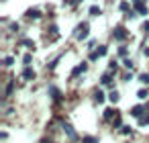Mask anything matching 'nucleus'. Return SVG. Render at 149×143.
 <instances>
[{
	"label": "nucleus",
	"instance_id": "nucleus-12",
	"mask_svg": "<svg viewBox=\"0 0 149 143\" xmlns=\"http://www.w3.org/2000/svg\"><path fill=\"white\" fill-rule=\"evenodd\" d=\"M13 61H15L13 57H6V59H4V66H13Z\"/></svg>",
	"mask_w": 149,
	"mask_h": 143
},
{
	"label": "nucleus",
	"instance_id": "nucleus-13",
	"mask_svg": "<svg viewBox=\"0 0 149 143\" xmlns=\"http://www.w3.org/2000/svg\"><path fill=\"white\" fill-rule=\"evenodd\" d=\"M137 96H139V98H147V92H145V90H139V94H137Z\"/></svg>",
	"mask_w": 149,
	"mask_h": 143
},
{
	"label": "nucleus",
	"instance_id": "nucleus-17",
	"mask_svg": "<svg viewBox=\"0 0 149 143\" xmlns=\"http://www.w3.org/2000/svg\"><path fill=\"white\" fill-rule=\"evenodd\" d=\"M74 2H80V0H74Z\"/></svg>",
	"mask_w": 149,
	"mask_h": 143
},
{
	"label": "nucleus",
	"instance_id": "nucleus-11",
	"mask_svg": "<svg viewBox=\"0 0 149 143\" xmlns=\"http://www.w3.org/2000/svg\"><path fill=\"white\" fill-rule=\"evenodd\" d=\"M96 100L102 102V100H104V94H102V92H96Z\"/></svg>",
	"mask_w": 149,
	"mask_h": 143
},
{
	"label": "nucleus",
	"instance_id": "nucleus-3",
	"mask_svg": "<svg viewBox=\"0 0 149 143\" xmlns=\"http://www.w3.org/2000/svg\"><path fill=\"white\" fill-rule=\"evenodd\" d=\"M23 76H25V78H27V80H31V78H35V72H33V70H31V68H27V70H25V74H23Z\"/></svg>",
	"mask_w": 149,
	"mask_h": 143
},
{
	"label": "nucleus",
	"instance_id": "nucleus-5",
	"mask_svg": "<svg viewBox=\"0 0 149 143\" xmlns=\"http://www.w3.org/2000/svg\"><path fill=\"white\" fill-rule=\"evenodd\" d=\"M100 13H102V10H100L98 6H92V8H90V15H92V17H98Z\"/></svg>",
	"mask_w": 149,
	"mask_h": 143
},
{
	"label": "nucleus",
	"instance_id": "nucleus-7",
	"mask_svg": "<svg viewBox=\"0 0 149 143\" xmlns=\"http://www.w3.org/2000/svg\"><path fill=\"white\" fill-rule=\"evenodd\" d=\"M63 129H65V133H68V135H70V137H72V139H74V137H76V133H74V131H72V127H70V125H63Z\"/></svg>",
	"mask_w": 149,
	"mask_h": 143
},
{
	"label": "nucleus",
	"instance_id": "nucleus-6",
	"mask_svg": "<svg viewBox=\"0 0 149 143\" xmlns=\"http://www.w3.org/2000/svg\"><path fill=\"white\" fill-rule=\"evenodd\" d=\"M108 98H110V102H116V100H118V92H116V90H112Z\"/></svg>",
	"mask_w": 149,
	"mask_h": 143
},
{
	"label": "nucleus",
	"instance_id": "nucleus-4",
	"mask_svg": "<svg viewBox=\"0 0 149 143\" xmlns=\"http://www.w3.org/2000/svg\"><path fill=\"white\" fill-rule=\"evenodd\" d=\"M141 112H143V108H141V106H135V108L131 110V114H133V116H141Z\"/></svg>",
	"mask_w": 149,
	"mask_h": 143
},
{
	"label": "nucleus",
	"instance_id": "nucleus-1",
	"mask_svg": "<svg viewBox=\"0 0 149 143\" xmlns=\"http://www.w3.org/2000/svg\"><path fill=\"white\" fill-rule=\"evenodd\" d=\"M76 37H78V39H86V37H88V23H82V25L78 27Z\"/></svg>",
	"mask_w": 149,
	"mask_h": 143
},
{
	"label": "nucleus",
	"instance_id": "nucleus-9",
	"mask_svg": "<svg viewBox=\"0 0 149 143\" xmlns=\"http://www.w3.org/2000/svg\"><path fill=\"white\" fill-rule=\"evenodd\" d=\"M139 125H149V114L147 116H141L139 119Z\"/></svg>",
	"mask_w": 149,
	"mask_h": 143
},
{
	"label": "nucleus",
	"instance_id": "nucleus-2",
	"mask_svg": "<svg viewBox=\"0 0 149 143\" xmlns=\"http://www.w3.org/2000/svg\"><path fill=\"white\" fill-rule=\"evenodd\" d=\"M114 37H116L118 41H123V39L127 37V33H125V29H123V27H118V29L114 31Z\"/></svg>",
	"mask_w": 149,
	"mask_h": 143
},
{
	"label": "nucleus",
	"instance_id": "nucleus-8",
	"mask_svg": "<svg viewBox=\"0 0 149 143\" xmlns=\"http://www.w3.org/2000/svg\"><path fill=\"white\" fill-rule=\"evenodd\" d=\"M29 17H33V19H39V17H41V13H39V10H29Z\"/></svg>",
	"mask_w": 149,
	"mask_h": 143
},
{
	"label": "nucleus",
	"instance_id": "nucleus-15",
	"mask_svg": "<svg viewBox=\"0 0 149 143\" xmlns=\"http://www.w3.org/2000/svg\"><path fill=\"white\" fill-rule=\"evenodd\" d=\"M104 116H106V119H110V116H112V110H110V108H108V110H104Z\"/></svg>",
	"mask_w": 149,
	"mask_h": 143
},
{
	"label": "nucleus",
	"instance_id": "nucleus-10",
	"mask_svg": "<svg viewBox=\"0 0 149 143\" xmlns=\"http://www.w3.org/2000/svg\"><path fill=\"white\" fill-rule=\"evenodd\" d=\"M143 84H149V74H141V78H139Z\"/></svg>",
	"mask_w": 149,
	"mask_h": 143
},
{
	"label": "nucleus",
	"instance_id": "nucleus-14",
	"mask_svg": "<svg viewBox=\"0 0 149 143\" xmlns=\"http://www.w3.org/2000/svg\"><path fill=\"white\" fill-rule=\"evenodd\" d=\"M125 68H133V61L131 59H125Z\"/></svg>",
	"mask_w": 149,
	"mask_h": 143
},
{
	"label": "nucleus",
	"instance_id": "nucleus-16",
	"mask_svg": "<svg viewBox=\"0 0 149 143\" xmlns=\"http://www.w3.org/2000/svg\"><path fill=\"white\" fill-rule=\"evenodd\" d=\"M133 2H137V4H139V2H141V0H133Z\"/></svg>",
	"mask_w": 149,
	"mask_h": 143
}]
</instances>
